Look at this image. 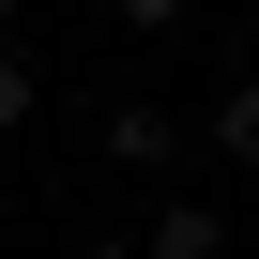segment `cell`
<instances>
[{
  "label": "cell",
  "instance_id": "6da1fadb",
  "mask_svg": "<svg viewBox=\"0 0 259 259\" xmlns=\"http://www.w3.org/2000/svg\"><path fill=\"white\" fill-rule=\"evenodd\" d=\"M107 153H122V168H183V122H168V107H107Z\"/></svg>",
  "mask_w": 259,
  "mask_h": 259
},
{
  "label": "cell",
  "instance_id": "3957f363",
  "mask_svg": "<svg viewBox=\"0 0 259 259\" xmlns=\"http://www.w3.org/2000/svg\"><path fill=\"white\" fill-rule=\"evenodd\" d=\"M213 153H229V168H259V76H244V92H213Z\"/></svg>",
  "mask_w": 259,
  "mask_h": 259
},
{
  "label": "cell",
  "instance_id": "7a4b0ae2",
  "mask_svg": "<svg viewBox=\"0 0 259 259\" xmlns=\"http://www.w3.org/2000/svg\"><path fill=\"white\" fill-rule=\"evenodd\" d=\"M153 259H229V213H198V198H168V213H153Z\"/></svg>",
  "mask_w": 259,
  "mask_h": 259
},
{
  "label": "cell",
  "instance_id": "5b68a950",
  "mask_svg": "<svg viewBox=\"0 0 259 259\" xmlns=\"http://www.w3.org/2000/svg\"><path fill=\"white\" fill-rule=\"evenodd\" d=\"M122 16H138V31H183V16H198V0H122Z\"/></svg>",
  "mask_w": 259,
  "mask_h": 259
},
{
  "label": "cell",
  "instance_id": "277c9868",
  "mask_svg": "<svg viewBox=\"0 0 259 259\" xmlns=\"http://www.w3.org/2000/svg\"><path fill=\"white\" fill-rule=\"evenodd\" d=\"M16 122H31V61L0 46V138H16Z\"/></svg>",
  "mask_w": 259,
  "mask_h": 259
}]
</instances>
